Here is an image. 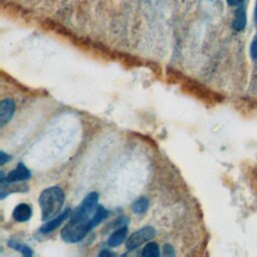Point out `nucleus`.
<instances>
[{
	"mask_svg": "<svg viewBox=\"0 0 257 257\" xmlns=\"http://www.w3.org/2000/svg\"><path fill=\"white\" fill-rule=\"evenodd\" d=\"M98 194L90 192L83 203L71 216L70 222L61 232L62 239L68 243H78L82 241L91 230L90 222L97 208Z\"/></svg>",
	"mask_w": 257,
	"mask_h": 257,
	"instance_id": "obj_1",
	"label": "nucleus"
},
{
	"mask_svg": "<svg viewBox=\"0 0 257 257\" xmlns=\"http://www.w3.org/2000/svg\"><path fill=\"white\" fill-rule=\"evenodd\" d=\"M66 196L62 188L53 186L45 189L39 196L42 221H49L58 216L63 209Z\"/></svg>",
	"mask_w": 257,
	"mask_h": 257,
	"instance_id": "obj_2",
	"label": "nucleus"
},
{
	"mask_svg": "<svg viewBox=\"0 0 257 257\" xmlns=\"http://www.w3.org/2000/svg\"><path fill=\"white\" fill-rule=\"evenodd\" d=\"M156 235V230L152 226L143 227L137 231H135L131 236L128 238L126 242V247L128 250H134L144 243L150 241Z\"/></svg>",
	"mask_w": 257,
	"mask_h": 257,
	"instance_id": "obj_3",
	"label": "nucleus"
},
{
	"mask_svg": "<svg viewBox=\"0 0 257 257\" xmlns=\"http://www.w3.org/2000/svg\"><path fill=\"white\" fill-rule=\"evenodd\" d=\"M30 176L31 173L26 168V166L22 163H19L14 170L7 174L6 177L4 176L3 172H1V178H0V180H1V183H17L24 180H28Z\"/></svg>",
	"mask_w": 257,
	"mask_h": 257,
	"instance_id": "obj_4",
	"label": "nucleus"
},
{
	"mask_svg": "<svg viewBox=\"0 0 257 257\" xmlns=\"http://www.w3.org/2000/svg\"><path fill=\"white\" fill-rule=\"evenodd\" d=\"M15 111V102L12 98L7 97L0 102V125L4 127L13 117Z\"/></svg>",
	"mask_w": 257,
	"mask_h": 257,
	"instance_id": "obj_5",
	"label": "nucleus"
},
{
	"mask_svg": "<svg viewBox=\"0 0 257 257\" xmlns=\"http://www.w3.org/2000/svg\"><path fill=\"white\" fill-rule=\"evenodd\" d=\"M70 214H71V209H70V208H67L64 212H62L61 214H59V215L56 216L55 218L49 220L46 224H44V225L39 229L40 233L46 234V233H49V232H51V231H54V230L57 229L68 217H70Z\"/></svg>",
	"mask_w": 257,
	"mask_h": 257,
	"instance_id": "obj_6",
	"label": "nucleus"
},
{
	"mask_svg": "<svg viewBox=\"0 0 257 257\" xmlns=\"http://www.w3.org/2000/svg\"><path fill=\"white\" fill-rule=\"evenodd\" d=\"M32 215V210L30 206L25 203H21L14 208L12 217L17 222H26L30 219Z\"/></svg>",
	"mask_w": 257,
	"mask_h": 257,
	"instance_id": "obj_7",
	"label": "nucleus"
},
{
	"mask_svg": "<svg viewBox=\"0 0 257 257\" xmlns=\"http://www.w3.org/2000/svg\"><path fill=\"white\" fill-rule=\"evenodd\" d=\"M127 235H128V227L121 226L110 236L108 240V245L112 248L120 246L126 240Z\"/></svg>",
	"mask_w": 257,
	"mask_h": 257,
	"instance_id": "obj_8",
	"label": "nucleus"
},
{
	"mask_svg": "<svg viewBox=\"0 0 257 257\" xmlns=\"http://www.w3.org/2000/svg\"><path fill=\"white\" fill-rule=\"evenodd\" d=\"M232 26L236 31H241L245 28V26H246V12H245L244 6H240L236 10Z\"/></svg>",
	"mask_w": 257,
	"mask_h": 257,
	"instance_id": "obj_9",
	"label": "nucleus"
},
{
	"mask_svg": "<svg viewBox=\"0 0 257 257\" xmlns=\"http://www.w3.org/2000/svg\"><path fill=\"white\" fill-rule=\"evenodd\" d=\"M109 216V211L107 209H105L102 206H100V205H98L95 212H94V215L91 219V222H90V228L91 230L96 227L99 223H101L102 221H104L107 217Z\"/></svg>",
	"mask_w": 257,
	"mask_h": 257,
	"instance_id": "obj_10",
	"label": "nucleus"
},
{
	"mask_svg": "<svg viewBox=\"0 0 257 257\" xmlns=\"http://www.w3.org/2000/svg\"><path fill=\"white\" fill-rule=\"evenodd\" d=\"M7 244H8V246H9L10 248L19 251V252H20L22 255H24V256L30 257V256L33 254V251H32V249H31L29 246H27L26 244L19 243V242L16 241V240H9Z\"/></svg>",
	"mask_w": 257,
	"mask_h": 257,
	"instance_id": "obj_11",
	"label": "nucleus"
},
{
	"mask_svg": "<svg viewBox=\"0 0 257 257\" xmlns=\"http://www.w3.org/2000/svg\"><path fill=\"white\" fill-rule=\"evenodd\" d=\"M142 256H144V257H159L160 248H159L158 244L155 242L148 243L142 251Z\"/></svg>",
	"mask_w": 257,
	"mask_h": 257,
	"instance_id": "obj_12",
	"label": "nucleus"
},
{
	"mask_svg": "<svg viewBox=\"0 0 257 257\" xmlns=\"http://www.w3.org/2000/svg\"><path fill=\"white\" fill-rule=\"evenodd\" d=\"M149 208V200L147 198H140L132 205V210L136 214H143Z\"/></svg>",
	"mask_w": 257,
	"mask_h": 257,
	"instance_id": "obj_13",
	"label": "nucleus"
},
{
	"mask_svg": "<svg viewBox=\"0 0 257 257\" xmlns=\"http://www.w3.org/2000/svg\"><path fill=\"white\" fill-rule=\"evenodd\" d=\"M250 54L252 59L256 60L257 59V36L253 39L251 42V47H250Z\"/></svg>",
	"mask_w": 257,
	"mask_h": 257,
	"instance_id": "obj_14",
	"label": "nucleus"
},
{
	"mask_svg": "<svg viewBox=\"0 0 257 257\" xmlns=\"http://www.w3.org/2000/svg\"><path fill=\"white\" fill-rule=\"evenodd\" d=\"M163 255L164 256H174L175 252H174V248L172 247V245L170 244H165L163 247Z\"/></svg>",
	"mask_w": 257,
	"mask_h": 257,
	"instance_id": "obj_15",
	"label": "nucleus"
},
{
	"mask_svg": "<svg viewBox=\"0 0 257 257\" xmlns=\"http://www.w3.org/2000/svg\"><path fill=\"white\" fill-rule=\"evenodd\" d=\"M11 160V156H9L8 154L4 153L3 151L0 152V164H1V166H3L5 163L9 162Z\"/></svg>",
	"mask_w": 257,
	"mask_h": 257,
	"instance_id": "obj_16",
	"label": "nucleus"
},
{
	"mask_svg": "<svg viewBox=\"0 0 257 257\" xmlns=\"http://www.w3.org/2000/svg\"><path fill=\"white\" fill-rule=\"evenodd\" d=\"M242 2V0H227V3L231 6H237Z\"/></svg>",
	"mask_w": 257,
	"mask_h": 257,
	"instance_id": "obj_17",
	"label": "nucleus"
},
{
	"mask_svg": "<svg viewBox=\"0 0 257 257\" xmlns=\"http://www.w3.org/2000/svg\"><path fill=\"white\" fill-rule=\"evenodd\" d=\"M114 255H115V254H114L113 252H110L109 250H102V251L98 254V256H101V257H102V256H105V257H106V256H114Z\"/></svg>",
	"mask_w": 257,
	"mask_h": 257,
	"instance_id": "obj_18",
	"label": "nucleus"
},
{
	"mask_svg": "<svg viewBox=\"0 0 257 257\" xmlns=\"http://www.w3.org/2000/svg\"><path fill=\"white\" fill-rule=\"evenodd\" d=\"M255 21L257 23V3H256V6H255Z\"/></svg>",
	"mask_w": 257,
	"mask_h": 257,
	"instance_id": "obj_19",
	"label": "nucleus"
}]
</instances>
